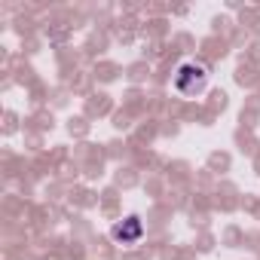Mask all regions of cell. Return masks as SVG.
<instances>
[{"label": "cell", "mask_w": 260, "mask_h": 260, "mask_svg": "<svg viewBox=\"0 0 260 260\" xmlns=\"http://www.w3.org/2000/svg\"><path fill=\"white\" fill-rule=\"evenodd\" d=\"M205 80H208V71L202 68V64H181L178 68V74H175V89L178 92H184V95H193V92H199L202 86H205Z\"/></svg>", "instance_id": "cell-1"}, {"label": "cell", "mask_w": 260, "mask_h": 260, "mask_svg": "<svg viewBox=\"0 0 260 260\" xmlns=\"http://www.w3.org/2000/svg\"><path fill=\"white\" fill-rule=\"evenodd\" d=\"M141 233H144V226H141V220H138L135 214H132V217H125L122 223L113 226V239H119V242H138Z\"/></svg>", "instance_id": "cell-2"}]
</instances>
